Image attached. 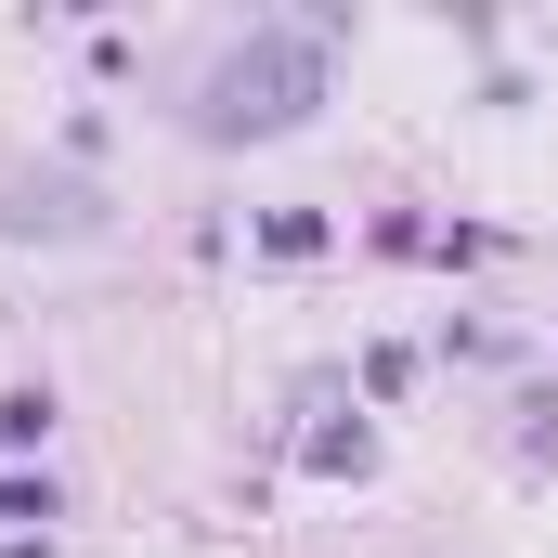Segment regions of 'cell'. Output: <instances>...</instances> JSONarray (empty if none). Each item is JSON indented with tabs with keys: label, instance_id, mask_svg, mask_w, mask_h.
Segmentation results:
<instances>
[{
	"label": "cell",
	"instance_id": "cell-1",
	"mask_svg": "<svg viewBox=\"0 0 558 558\" xmlns=\"http://www.w3.org/2000/svg\"><path fill=\"white\" fill-rule=\"evenodd\" d=\"M299 92H312V52H299V39H260V52H234V65H221L208 118H221V131H247V118L274 131V118H299Z\"/></svg>",
	"mask_w": 558,
	"mask_h": 558
}]
</instances>
